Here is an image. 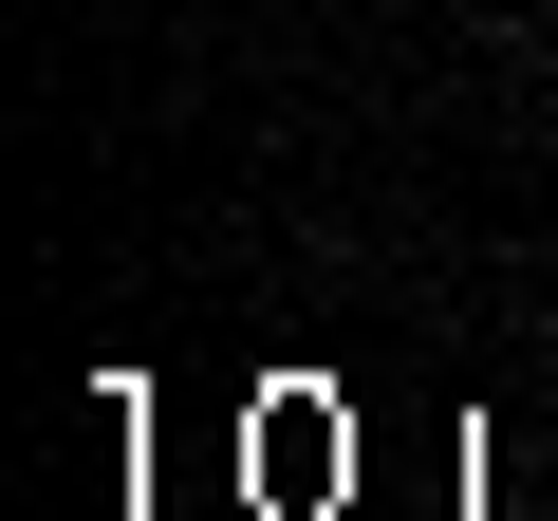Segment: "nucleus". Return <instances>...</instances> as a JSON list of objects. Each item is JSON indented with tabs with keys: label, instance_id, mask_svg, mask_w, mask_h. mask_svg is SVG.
I'll list each match as a JSON object with an SVG mask.
<instances>
[]
</instances>
